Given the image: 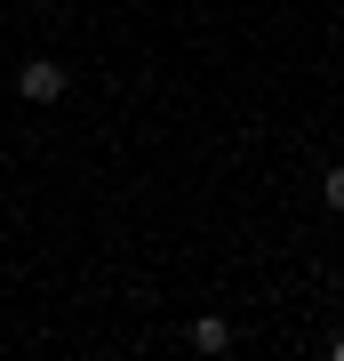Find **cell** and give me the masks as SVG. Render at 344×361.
<instances>
[{
    "instance_id": "4",
    "label": "cell",
    "mask_w": 344,
    "mask_h": 361,
    "mask_svg": "<svg viewBox=\"0 0 344 361\" xmlns=\"http://www.w3.org/2000/svg\"><path fill=\"white\" fill-rule=\"evenodd\" d=\"M329 353H336V361H344V337H336V345H329Z\"/></svg>"
},
{
    "instance_id": "1",
    "label": "cell",
    "mask_w": 344,
    "mask_h": 361,
    "mask_svg": "<svg viewBox=\"0 0 344 361\" xmlns=\"http://www.w3.org/2000/svg\"><path fill=\"white\" fill-rule=\"evenodd\" d=\"M64 89H72V73H64L56 56H32V65L16 73V97H25V104H56Z\"/></svg>"
},
{
    "instance_id": "3",
    "label": "cell",
    "mask_w": 344,
    "mask_h": 361,
    "mask_svg": "<svg viewBox=\"0 0 344 361\" xmlns=\"http://www.w3.org/2000/svg\"><path fill=\"white\" fill-rule=\"evenodd\" d=\"M320 201H329V209H344V161L329 169V177H320Z\"/></svg>"
},
{
    "instance_id": "2",
    "label": "cell",
    "mask_w": 344,
    "mask_h": 361,
    "mask_svg": "<svg viewBox=\"0 0 344 361\" xmlns=\"http://www.w3.org/2000/svg\"><path fill=\"white\" fill-rule=\"evenodd\" d=\"M192 353H232V322L224 313H200L192 322Z\"/></svg>"
}]
</instances>
